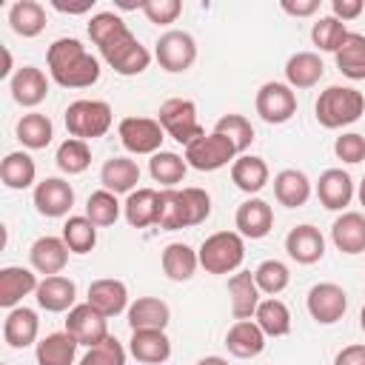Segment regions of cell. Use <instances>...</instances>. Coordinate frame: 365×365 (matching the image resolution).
<instances>
[{"instance_id":"6da1fadb","label":"cell","mask_w":365,"mask_h":365,"mask_svg":"<svg viewBox=\"0 0 365 365\" xmlns=\"http://www.w3.org/2000/svg\"><path fill=\"white\" fill-rule=\"evenodd\" d=\"M46 66L63 88H88L100 80V60L77 37H57L46 51Z\"/></svg>"},{"instance_id":"7a4b0ae2","label":"cell","mask_w":365,"mask_h":365,"mask_svg":"<svg viewBox=\"0 0 365 365\" xmlns=\"http://www.w3.org/2000/svg\"><path fill=\"white\" fill-rule=\"evenodd\" d=\"M314 114L317 123L331 131L351 125L365 114V94L356 91L354 86H328L325 91H319L314 103Z\"/></svg>"},{"instance_id":"3957f363","label":"cell","mask_w":365,"mask_h":365,"mask_svg":"<svg viewBox=\"0 0 365 365\" xmlns=\"http://www.w3.org/2000/svg\"><path fill=\"white\" fill-rule=\"evenodd\" d=\"M205 274H234L245 259V237L237 231H217L197 248Z\"/></svg>"},{"instance_id":"277c9868","label":"cell","mask_w":365,"mask_h":365,"mask_svg":"<svg viewBox=\"0 0 365 365\" xmlns=\"http://www.w3.org/2000/svg\"><path fill=\"white\" fill-rule=\"evenodd\" d=\"M111 106L106 100H74L66 108V128L77 140H97L111 128Z\"/></svg>"},{"instance_id":"5b68a950","label":"cell","mask_w":365,"mask_h":365,"mask_svg":"<svg viewBox=\"0 0 365 365\" xmlns=\"http://www.w3.org/2000/svg\"><path fill=\"white\" fill-rule=\"evenodd\" d=\"M103 60L108 63V68H114L120 77H134L143 74L151 66V51L131 34V29H125L123 34H117L111 43H106L100 48Z\"/></svg>"},{"instance_id":"8992f818","label":"cell","mask_w":365,"mask_h":365,"mask_svg":"<svg viewBox=\"0 0 365 365\" xmlns=\"http://www.w3.org/2000/svg\"><path fill=\"white\" fill-rule=\"evenodd\" d=\"M157 120H160L163 131L171 140L182 143V145H191L197 137L205 134L202 125H200V120H197V103L194 100H185V97L165 100L160 106V111H157Z\"/></svg>"},{"instance_id":"52a82bcc","label":"cell","mask_w":365,"mask_h":365,"mask_svg":"<svg viewBox=\"0 0 365 365\" xmlns=\"http://www.w3.org/2000/svg\"><path fill=\"white\" fill-rule=\"evenodd\" d=\"M240 154L234 148V143L217 131L197 137L191 145H185V163L197 171H217L225 168L228 163H234Z\"/></svg>"},{"instance_id":"ba28073f","label":"cell","mask_w":365,"mask_h":365,"mask_svg":"<svg viewBox=\"0 0 365 365\" xmlns=\"http://www.w3.org/2000/svg\"><path fill=\"white\" fill-rule=\"evenodd\" d=\"M154 57H157V63H160L163 71L182 74L197 60V40L188 31L171 29V31L160 34V40L154 43Z\"/></svg>"},{"instance_id":"9c48e42d","label":"cell","mask_w":365,"mask_h":365,"mask_svg":"<svg viewBox=\"0 0 365 365\" xmlns=\"http://www.w3.org/2000/svg\"><path fill=\"white\" fill-rule=\"evenodd\" d=\"M117 134L128 154H151V157L163 151V140H165L160 120L151 117H123Z\"/></svg>"},{"instance_id":"30bf717a","label":"cell","mask_w":365,"mask_h":365,"mask_svg":"<svg viewBox=\"0 0 365 365\" xmlns=\"http://www.w3.org/2000/svg\"><path fill=\"white\" fill-rule=\"evenodd\" d=\"M254 106H257V114H259L265 123L282 125V123H288V120L297 114V94H294V88H291L288 83L268 80V83L259 86Z\"/></svg>"},{"instance_id":"8fae6325","label":"cell","mask_w":365,"mask_h":365,"mask_svg":"<svg viewBox=\"0 0 365 365\" xmlns=\"http://www.w3.org/2000/svg\"><path fill=\"white\" fill-rule=\"evenodd\" d=\"M305 305H308V314H311L314 322L334 325L348 311V294L336 282H317V285H311V291L305 297Z\"/></svg>"},{"instance_id":"7c38bea8","label":"cell","mask_w":365,"mask_h":365,"mask_svg":"<svg viewBox=\"0 0 365 365\" xmlns=\"http://www.w3.org/2000/svg\"><path fill=\"white\" fill-rule=\"evenodd\" d=\"M66 331L86 348H94L97 342H103L108 336V317H103L97 308H91L88 302H80L68 311L66 317Z\"/></svg>"},{"instance_id":"4fadbf2b","label":"cell","mask_w":365,"mask_h":365,"mask_svg":"<svg viewBox=\"0 0 365 365\" xmlns=\"http://www.w3.org/2000/svg\"><path fill=\"white\" fill-rule=\"evenodd\" d=\"M34 208L37 214L48 217V220H57V217H66L74 205V188L63 180V177H46L34 185Z\"/></svg>"},{"instance_id":"5bb4252c","label":"cell","mask_w":365,"mask_h":365,"mask_svg":"<svg viewBox=\"0 0 365 365\" xmlns=\"http://www.w3.org/2000/svg\"><path fill=\"white\" fill-rule=\"evenodd\" d=\"M285 251L294 262L299 265H314L325 257V237L317 225L311 222H302V225H294L288 234H285Z\"/></svg>"},{"instance_id":"9a60e30c","label":"cell","mask_w":365,"mask_h":365,"mask_svg":"<svg viewBox=\"0 0 365 365\" xmlns=\"http://www.w3.org/2000/svg\"><path fill=\"white\" fill-rule=\"evenodd\" d=\"M68 245H66V240L63 237H51V234H46V237H37L34 242H31V248H29V262H31V268L37 271V274H43V277H54V274H63V268L68 265Z\"/></svg>"},{"instance_id":"2e32d148","label":"cell","mask_w":365,"mask_h":365,"mask_svg":"<svg viewBox=\"0 0 365 365\" xmlns=\"http://www.w3.org/2000/svg\"><path fill=\"white\" fill-rule=\"evenodd\" d=\"M9 91H11V100L17 106L34 108V106H40L48 97V77L37 66H23L9 80Z\"/></svg>"},{"instance_id":"e0dca14e","label":"cell","mask_w":365,"mask_h":365,"mask_svg":"<svg viewBox=\"0 0 365 365\" xmlns=\"http://www.w3.org/2000/svg\"><path fill=\"white\" fill-rule=\"evenodd\" d=\"M234 225H237V234L248 240H262L274 228V208L259 197H248L245 202L237 205Z\"/></svg>"},{"instance_id":"ac0fdd59","label":"cell","mask_w":365,"mask_h":365,"mask_svg":"<svg viewBox=\"0 0 365 365\" xmlns=\"http://www.w3.org/2000/svg\"><path fill=\"white\" fill-rule=\"evenodd\" d=\"M34 297H37V305L43 308V311H48V314H63V311H71L77 302V285H74V279H68V277H63V274H54V277H43L40 279V285H37V291H34Z\"/></svg>"},{"instance_id":"d6986e66","label":"cell","mask_w":365,"mask_h":365,"mask_svg":"<svg viewBox=\"0 0 365 365\" xmlns=\"http://www.w3.org/2000/svg\"><path fill=\"white\" fill-rule=\"evenodd\" d=\"M317 197H319L322 208L345 211V205H351V200H354V180H351V174L342 171V168L322 171L319 180H317Z\"/></svg>"},{"instance_id":"ffe728a7","label":"cell","mask_w":365,"mask_h":365,"mask_svg":"<svg viewBox=\"0 0 365 365\" xmlns=\"http://www.w3.org/2000/svg\"><path fill=\"white\" fill-rule=\"evenodd\" d=\"M91 308H97L103 317H117L123 311H128V288L123 279H114V277H103V279H94L88 285V299H86Z\"/></svg>"},{"instance_id":"44dd1931","label":"cell","mask_w":365,"mask_h":365,"mask_svg":"<svg viewBox=\"0 0 365 365\" xmlns=\"http://www.w3.org/2000/svg\"><path fill=\"white\" fill-rule=\"evenodd\" d=\"M37 285H40V279L31 268H23V265L0 268V305L9 311L17 308L23 302V297L37 291Z\"/></svg>"},{"instance_id":"7402d4cb","label":"cell","mask_w":365,"mask_h":365,"mask_svg":"<svg viewBox=\"0 0 365 365\" xmlns=\"http://www.w3.org/2000/svg\"><path fill=\"white\" fill-rule=\"evenodd\" d=\"M259 288L251 271H237L228 277V302H231V314L234 319H254L259 299Z\"/></svg>"},{"instance_id":"603a6c76","label":"cell","mask_w":365,"mask_h":365,"mask_svg":"<svg viewBox=\"0 0 365 365\" xmlns=\"http://www.w3.org/2000/svg\"><path fill=\"white\" fill-rule=\"evenodd\" d=\"M37 334H40V319H37V311L26 308V305H17L6 314L3 319V339L9 348H29V345H37Z\"/></svg>"},{"instance_id":"cb8c5ba5","label":"cell","mask_w":365,"mask_h":365,"mask_svg":"<svg viewBox=\"0 0 365 365\" xmlns=\"http://www.w3.org/2000/svg\"><path fill=\"white\" fill-rule=\"evenodd\" d=\"M265 334L254 319H237L225 334V348L237 359H254L265 351Z\"/></svg>"},{"instance_id":"d4e9b609","label":"cell","mask_w":365,"mask_h":365,"mask_svg":"<svg viewBox=\"0 0 365 365\" xmlns=\"http://www.w3.org/2000/svg\"><path fill=\"white\" fill-rule=\"evenodd\" d=\"M125 317H128L131 331H165L171 319V308L160 297H137L128 305Z\"/></svg>"},{"instance_id":"484cf974","label":"cell","mask_w":365,"mask_h":365,"mask_svg":"<svg viewBox=\"0 0 365 365\" xmlns=\"http://www.w3.org/2000/svg\"><path fill=\"white\" fill-rule=\"evenodd\" d=\"M331 240L342 254H362L365 251V214L362 211H342L331 225Z\"/></svg>"},{"instance_id":"4316f807","label":"cell","mask_w":365,"mask_h":365,"mask_svg":"<svg viewBox=\"0 0 365 365\" xmlns=\"http://www.w3.org/2000/svg\"><path fill=\"white\" fill-rule=\"evenodd\" d=\"M128 354L143 365H163L171 356V339L165 331H131Z\"/></svg>"},{"instance_id":"83f0119b","label":"cell","mask_w":365,"mask_h":365,"mask_svg":"<svg viewBox=\"0 0 365 365\" xmlns=\"http://www.w3.org/2000/svg\"><path fill=\"white\" fill-rule=\"evenodd\" d=\"M268 177H271L268 163L262 157H257V154H240L231 163V182L240 191H245L248 197L251 194H259L268 185Z\"/></svg>"},{"instance_id":"f1b7e54d","label":"cell","mask_w":365,"mask_h":365,"mask_svg":"<svg viewBox=\"0 0 365 365\" xmlns=\"http://www.w3.org/2000/svg\"><path fill=\"white\" fill-rule=\"evenodd\" d=\"M100 182L111 194H131L140 182V165L131 157H111L100 168Z\"/></svg>"},{"instance_id":"f546056e","label":"cell","mask_w":365,"mask_h":365,"mask_svg":"<svg viewBox=\"0 0 365 365\" xmlns=\"http://www.w3.org/2000/svg\"><path fill=\"white\" fill-rule=\"evenodd\" d=\"M325 74L322 57L317 51H297L285 60V83L291 88H314Z\"/></svg>"},{"instance_id":"4dcf8cb0","label":"cell","mask_w":365,"mask_h":365,"mask_svg":"<svg viewBox=\"0 0 365 365\" xmlns=\"http://www.w3.org/2000/svg\"><path fill=\"white\" fill-rule=\"evenodd\" d=\"M274 197L285 208H302L311 197V180L299 168H282L274 177Z\"/></svg>"},{"instance_id":"1f68e13d","label":"cell","mask_w":365,"mask_h":365,"mask_svg":"<svg viewBox=\"0 0 365 365\" xmlns=\"http://www.w3.org/2000/svg\"><path fill=\"white\" fill-rule=\"evenodd\" d=\"M160 265H163V274L171 279V282H188L197 268H200V257L191 245L185 242H168L163 248V257H160Z\"/></svg>"},{"instance_id":"d6a6232c","label":"cell","mask_w":365,"mask_h":365,"mask_svg":"<svg viewBox=\"0 0 365 365\" xmlns=\"http://www.w3.org/2000/svg\"><path fill=\"white\" fill-rule=\"evenodd\" d=\"M77 348L80 342L68 331H54L37 342L34 356H37V365H74Z\"/></svg>"},{"instance_id":"836d02e7","label":"cell","mask_w":365,"mask_h":365,"mask_svg":"<svg viewBox=\"0 0 365 365\" xmlns=\"http://www.w3.org/2000/svg\"><path fill=\"white\" fill-rule=\"evenodd\" d=\"M157 205H160L157 188H137L125 197L123 217L131 228H148V225H157Z\"/></svg>"},{"instance_id":"e575fe53","label":"cell","mask_w":365,"mask_h":365,"mask_svg":"<svg viewBox=\"0 0 365 365\" xmlns=\"http://www.w3.org/2000/svg\"><path fill=\"white\" fill-rule=\"evenodd\" d=\"M34 177H37V165L34 160L26 154V151H9L0 163V180L6 188L11 191H23V188H31L34 185Z\"/></svg>"},{"instance_id":"d590c367","label":"cell","mask_w":365,"mask_h":365,"mask_svg":"<svg viewBox=\"0 0 365 365\" xmlns=\"http://www.w3.org/2000/svg\"><path fill=\"white\" fill-rule=\"evenodd\" d=\"M9 26L20 37H37L46 29V9L37 0H17L9 9Z\"/></svg>"},{"instance_id":"8d00e7d4","label":"cell","mask_w":365,"mask_h":365,"mask_svg":"<svg viewBox=\"0 0 365 365\" xmlns=\"http://www.w3.org/2000/svg\"><path fill=\"white\" fill-rule=\"evenodd\" d=\"M334 60H336V68L348 80H365V34L348 31V37L336 48Z\"/></svg>"},{"instance_id":"74e56055","label":"cell","mask_w":365,"mask_h":365,"mask_svg":"<svg viewBox=\"0 0 365 365\" xmlns=\"http://www.w3.org/2000/svg\"><path fill=\"white\" fill-rule=\"evenodd\" d=\"M14 134H17V140H20L26 148L40 151V148H46V145L51 143V137H54V125H51V120H48L46 114H40V111H29V114H23V117L17 120Z\"/></svg>"},{"instance_id":"f35d334b","label":"cell","mask_w":365,"mask_h":365,"mask_svg":"<svg viewBox=\"0 0 365 365\" xmlns=\"http://www.w3.org/2000/svg\"><path fill=\"white\" fill-rule=\"evenodd\" d=\"M254 322L262 328L265 336H288L291 334V311L277 297H268V299H262L257 305Z\"/></svg>"},{"instance_id":"ab89813d","label":"cell","mask_w":365,"mask_h":365,"mask_svg":"<svg viewBox=\"0 0 365 365\" xmlns=\"http://www.w3.org/2000/svg\"><path fill=\"white\" fill-rule=\"evenodd\" d=\"M188 171V163L185 157L174 154V151H157L151 160H148V174L154 182H160L163 188H174L177 182H182Z\"/></svg>"},{"instance_id":"60d3db41","label":"cell","mask_w":365,"mask_h":365,"mask_svg":"<svg viewBox=\"0 0 365 365\" xmlns=\"http://www.w3.org/2000/svg\"><path fill=\"white\" fill-rule=\"evenodd\" d=\"M63 240L71 254H88L97 245V225L86 214H74L63 222Z\"/></svg>"},{"instance_id":"b9f144b4","label":"cell","mask_w":365,"mask_h":365,"mask_svg":"<svg viewBox=\"0 0 365 365\" xmlns=\"http://www.w3.org/2000/svg\"><path fill=\"white\" fill-rule=\"evenodd\" d=\"M57 168L68 177L74 174H83L88 165H91V148L86 140H77V137H68L57 145Z\"/></svg>"},{"instance_id":"7bdbcfd3","label":"cell","mask_w":365,"mask_h":365,"mask_svg":"<svg viewBox=\"0 0 365 365\" xmlns=\"http://www.w3.org/2000/svg\"><path fill=\"white\" fill-rule=\"evenodd\" d=\"M120 211H123V205H120L117 194H111V191H106V188L88 194V200H86V217H88L97 228L114 225L117 217H120Z\"/></svg>"},{"instance_id":"ee69618b","label":"cell","mask_w":365,"mask_h":365,"mask_svg":"<svg viewBox=\"0 0 365 365\" xmlns=\"http://www.w3.org/2000/svg\"><path fill=\"white\" fill-rule=\"evenodd\" d=\"M254 279H257V288H259L262 294L277 297V294H282V291L288 288L291 271H288V265H285L282 259H262V262L257 265V271H254Z\"/></svg>"},{"instance_id":"f6af8a7d","label":"cell","mask_w":365,"mask_h":365,"mask_svg":"<svg viewBox=\"0 0 365 365\" xmlns=\"http://www.w3.org/2000/svg\"><path fill=\"white\" fill-rule=\"evenodd\" d=\"M214 131L222 134V137H228V140L234 143L237 154H245L248 145L254 143V125H251L248 117H242V114H222V117L214 123Z\"/></svg>"},{"instance_id":"bcb514c9","label":"cell","mask_w":365,"mask_h":365,"mask_svg":"<svg viewBox=\"0 0 365 365\" xmlns=\"http://www.w3.org/2000/svg\"><path fill=\"white\" fill-rule=\"evenodd\" d=\"M348 37V29L342 20L336 17H319L314 26H311V40L319 51H331L336 54V48L342 46V40Z\"/></svg>"},{"instance_id":"7dc6e473","label":"cell","mask_w":365,"mask_h":365,"mask_svg":"<svg viewBox=\"0 0 365 365\" xmlns=\"http://www.w3.org/2000/svg\"><path fill=\"white\" fill-rule=\"evenodd\" d=\"M180 200H182L185 228L200 225V222H205L211 217V197H208V191L188 185V188H180Z\"/></svg>"},{"instance_id":"c3c4849f","label":"cell","mask_w":365,"mask_h":365,"mask_svg":"<svg viewBox=\"0 0 365 365\" xmlns=\"http://www.w3.org/2000/svg\"><path fill=\"white\" fill-rule=\"evenodd\" d=\"M157 225L163 231H177L185 228V217H182V200H180V188H163L160 191V205H157Z\"/></svg>"},{"instance_id":"681fc988","label":"cell","mask_w":365,"mask_h":365,"mask_svg":"<svg viewBox=\"0 0 365 365\" xmlns=\"http://www.w3.org/2000/svg\"><path fill=\"white\" fill-rule=\"evenodd\" d=\"M128 26L123 23V17L120 14H114V11H97L91 20H88V37H91V43L97 46V48H103L106 43H111L117 34H123Z\"/></svg>"},{"instance_id":"f907efd6","label":"cell","mask_w":365,"mask_h":365,"mask_svg":"<svg viewBox=\"0 0 365 365\" xmlns=\"http://www.w3.org/2000/svg\"><path fill=\"white\" fill-rule=\"evenodd\" d=\"M77 365H125V348L117 336H106L103 342H97L94 348H88Z\"/></svg>"},{"instance_id":"816d5d0a","label":"cell","mask_w":365,"mask_h":365,"mask_svg":"<svg viewBox=\"0 0 365 365\" xmlns=\"http://www.w3.org/2000/svg\"><path fill=\"white\" fill-rule=\"evenodd\" d=\"M334 154L336 160L348 163V165H356L365 160V137L359 131H345L334 140Z\"/></svg>"},{"instance_id":"f5cc1de1","label":"cell","mask_w":365,"mask_h":365,"mask_svg":"<svg viewBox=\"0 0 365 365\" xmlns=\"http://www.w3.org/2000/svg\"><path fill=\"white\" fill-rule=\"evenodd\" d=\"M143 14L154 26H171L182 14V3L180 0H145L143 3Z\"/></svg>"},{"instance_id":"db71d44e","label":"cell","mask_w":365,"mask_h":365,"mask_svg":"<svg viewBox=\"0 0 365 365\" xmlns=\"http://www.w3.org/2000/svg\"><path fill=\"white\" fill-rule=\"evenodd\" d=\"M365 11V3L362 0H331V17L348 23L354 17H359Z\"/></svg>"},{"instance_id":"11a10c76","label":"cell","mask_w":365,"mask_h":365,"mask_svg":"<svg viewBox=\"0 0 365 365\" xmlns=\"http://www.w3.org/2000/svg\"><path fill=\"white\" fill-rule=\"evenodd\" d=\"M279 6L291 17H311L319 11V0H282Z\"/></svg>"},{"instance_id":"9f6ffc18","label":"cell","mask_w":365,"mask_h":365,"mask_svg":"<svg viewBox=\"0 0 365 365\" xmlns=\"http://www.w3.org/2000/svg\"><path fill=\"white\" fill-rule=\"evenodd\" d=\"M334 365H365V342L345 345V348L334 356Z\"/></svg>"},{"instance_id":"6f0895ef","label":"cell","mask_w":365,"mask_h":365,"mask_svg":"<svg viewBox=\"0 0 365 365\" xmlns=\"http://www.w3.org/2000/svg\"><path fill=\"white\" fill-rule=\"evenodd\" d=\"M94 0H80V3H66V0H51V9L63 11V14H86L91 11Z\"/></svg>"},{"instance_id":"680465c9","label":"cell","mask_w":365,"mask_h":365,"mask_svg":"<svg viewBox=\"0 0 365 365\" xmlns=\"http://www.w3.org/2000/svg\"><path fill=\"white\" fill-rule=\"evenodd\" d=\"M0 77H14L11 74V54H9V48H3V68H0Z\"/></svg>"},{"instance_id":"91938a15","label":"cell","mask_w":365,"mask_h":365,"mask_svg":"<svg viewBox=\"0 0 365 365\" xmlns=\"http://www.w3.org/2000/svg\"><path fill=\"white\" fill-rule=\"evenodd\" d=\"M194 365H228V359H222V356H202Z\"/></svg>"},{"instance_id":"94428289","label":"cell","mask_w":365,"mask_h":365,"mask_svg":"<svg viewBox=\"0 0 365 365\" xmlns=\"http://www.w3.org/2000/svg\"><path fill=\"white\" fill-rule=\"evenodd\" d=\"M359 202H362V208H365V177H362V182H359Z\"/></svg>"},{"instance_id":"6125c7cd","label":"cell","mask_w":365,"mask_h":365,"mask_svg":"<svg viewBox=\"0 0 365 365\" xmlns=\"http://www.w3.org/2000/svg\"><path fill=\"white\" fill-rule=\"evenodd\" d=\"M359 328L365 331V305H362V311H359Z\"/></svg>"},{"instance_id":"be15d7a7","label":"cell","mask_w":365,"mask_h":365,"mask_svg":"<svg viewBox=\"0 0 365 365\" xmlns=\"http://www.w3.org/2000/svg\"><path fill=\"white\" fill-rule=\"evenodd\" d=\"M0 365H9V362H0Z\"/></svg>"}]
</instances>
